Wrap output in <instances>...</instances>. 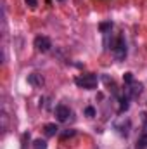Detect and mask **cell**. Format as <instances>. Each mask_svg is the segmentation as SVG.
Instances as JSON below:
<instances>
[{
  "mask_svg": "<svg viewBox=\"0 0 147 149\" xmlns=\"http://www.w3.org/2000/svg\"><path fill=\"white\" fill-rule=\"evenodd\" d=\"M74 83L85 90H92L97 87V76L95 74H83V76H76Z\"/></svg>",
  "mask_w": 147,
  "mask_h": 149,
  "instance_id": "obj_1",
  "label": "cell"
},
{
  "mask_svg": "<svg viewBox=\"0 0 147 149\" xmlns=\"http://www.w3.org/2000/svg\"><path fill=\"white\" fill-rule=\"evenodd\" d=\"M33 45H35V49H37L38 52H42V54H45V52H49V50L52 49V42H50V38L49 37H42V35L35 38Z\"/></svg>",
  "mask_w": 147,
  "mask_h": 149,
  "instance_id": "obj_2",
  "label": "cell"
},
{
  "mask_svg": "<svg viewBox=\"0 0 147 149\" xmlns=\"http://www.w3.org/2000/svg\"><path fill=\"white\" fill-rule=\"evenodd\" d=\"M112 54H114V57H116L118 61H123V59L126 57V43H125V40H123L121 37L118 38V42L114 43Z\"/></svg>",
  "mask_w": 147,
  "mask_h": 149,
  "instance_id": "obj_3",
  "label": "cell"
},
{
  "mask_svg": "<svg viewBox=\"0 0 147 149\" xmlns=\"http://www.w3.org/2000/svg\"><path fill=\"white\" fill-rule=\"evenodd\" d=\"M54 113H55V118H57L59 121H66V120L71 116L69 108H68V106H64V104H57V106H55V109H54Z\"/></svg>",
  "mask_w": 147,
  "mask_h": 149,
  "instance_id": "obj_4",
  "label": "cell"
},
{
  "mask_svg": "<svg viewBox=\"0 0 147 149\" xmlns=\"http://www.w3.org/2000/svg\"><path fill=\"white\" fill-rule=\"evenodd\" d=\"M114 128L118 130V134L119 135H123V137H126L128 134H130V120H119V121H116L114 123Z\"/></svg>",
  "mask_w": 147,
  "mask_h": 149,
  "instance_id": "obj_5",
  "label": "cell"
},
{
  "mask_svg": "<svg viewBox=\"0 0 147 149\" xmlns=\"http://www.w3.org/2000/svg\"><path fill=\"white\" fill-rule=\"evenodd\" d=\"M140 92H142V85L135 83V81H132L130 87L126 88V95L128 97H137V95H140Z\"/></svg>",
  "mask_w": 147,
  "mask_h": 149,
  "instance_id": "obj_6",
  "label": "cell"
},
{
  "mask_svg": "<svg viewBox=\"0 0 147 149\" xmlns=\"http://www.w3.org/2000/svg\"><path fill=\"white\" fill-rule=\"evenodd\" d=\"M28 83H31L33 87H42L43 85V76L38 73H31L28 76Z\"/></svg>",
  "mask_w": 147,
  "mask_h": 149,
  "instance_id": "obj_7",
  "label": "cell"
},
{
  "mask_svg": "<svg viewBox=\"0 0 147 149\" xmlns=\"http://www.w3.org/2000/svg\"><path fill=\"white\" fill-rule=\"evenodd\" d=\"M57 132H59V128H57L55 123H47V125H45V135L52 137V135H55Z\"/></svg>",
  "mask_w": 147,
  "mask_h": 149,
  "instance_id": "obj_8",
  "label": "cell"
},
{
  "mask_svg": "<svg viewBox=\"0 0 147 149\" xmlns=\"http://www.w3.org/2000/svg\"><path fill=\"white\" fill-rule=\"evenodd\" d=\"M135 149H147V134H144V135L137 141V148Z\"/></svg>",
  "mask_w": 147,
  "mask_h": 149,
  "instance_id": "obj_9",
  "label": "cell"
},
{
  "mask_svg": "<svg viewBox=\"0 0 147 149\" xmlns=\"http://www.w3.org/2000/svg\"><path fill=\"white\" fill-rule=\"evenodd\" d=\"M33 149H47V142L43 139H37L33 142Z\"/></svg>",
  "mask_w": 147,
  "mask_h": 149,
  "instance_id": "obj_10",
  "label": "cell"
},
{
  "mask_svg": "<svg viewBox=\"0 0 147 149\" xmlns=\"http://www.w3.org/2000/svg\"><path fill=\"white\" fill-rule=\"evenodd\" d=\"M126 109H128V97H123L121 99V106H119V113L126 111Z\"/></svg>",
  "mask_w": 147,
  "mask_h": 149,
  "instance_id": "obj_11",
  "label": "cell"
},
{
  "mask_svg": "<svg viewBox=\"0 0 147 149\" xmlns=\"http://www.w3.org/2000/svg\"><path fill=\"white\" fill-rule=\"evenodd\" d=\"M123 78H125V81H126V83H132V81H133V73H130V71H128V73H125Z\"/></svg>",
  "mask_w": 147,
  "mask_h": 149,
  "instance_id": "obj_12",
  "label": "cell"
},
{
  "mask_svg": "<svg viewBox=\"0 0 147 149\" xmlns=\"http://www.w3.org/2000/svg\"><path fill=\"white\" fill-rule=\"evenodd\" d=\"M111 28H112V23H102V24H101V30H102V31L111 30Z\"/></svg>",
  "mask_w": 147,
  "mask_h": 149,
  "instance_id": "obj_13",
  "label": "cell"
},
{
  "mask_svg": "<svg viewBox=\"0 0 147 149\" xmlns=\"http://www.w3.org/2000/svg\"><path fill=\"white\" fill-rule=\"evenodd\" d=\"M85 114H87V116H90V118H92V116H94V114H95V109H94V108H87V109H85Z\"/></svg>",
  "mask_w": 147,
  "mask_h": 149,
  "instance_id": "obj_14",
  "label": "cell"
},
{
  "mask_svg": "<svg viewBox=\"0 0 147 149\" xmlns=\"http://www.w3.org/2000/svg\"><path fill=\"white\" fill-rule=\"evenodd\" d=\"M24 2H26V3H28V5H30V7H37V0H24Z\"/></svg>",
  "mask_w": 147,
  "mask_h": 149,
  "instance_id": "obj_15",
  "label": "cell"
},
{
  "mask_svg": "<svg viewBox=\"0 0 147 149\" xmlns=\"http://www.w3.org/2000/svg\"><path fill=\"white\" fill-rule=\"evenodd\" d=\"M71 135H74V130H69V132H64V135H62V137H71Z\"/></svg>",
  "mask_w": 147,
  "mask_h": 149,
  "instance_id": "obj_16",
  "label": "cell"
}]
</instances>
